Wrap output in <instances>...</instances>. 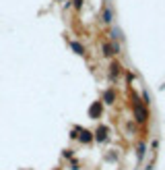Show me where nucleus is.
Here are the masks:
<instances>
[{
    "label": "nucleus",
    "instance_id": "obj_2",
    "mask_svg": "<svg viewBox=\"0 0 165 170\" xmlns=\"http://www.w3.org/2000/svg\"><path fill=\"white\" fill-rule=\"evenodd\" d=\"M74 6L79 8V6H81V0H74Z\"/></svg>",
    "mask_w": 165,
    "mask_h": 170
},
{
    "label": "nucleus",
    "instance_id": "obj_1",
    "mask_svg": "<svg viewBox=\"0 0 165 170\" xmlns=\"http://www.w3.org/2000/svg\"><path fill=\"white\" fill-rule=\"evenodd\" d=\"M105 133H107L105 129H99V131H97V139H105Z\"/></svg>",
    "mask_w": 165,
    "mask_h": 170
}]
</instances>
